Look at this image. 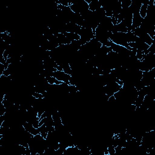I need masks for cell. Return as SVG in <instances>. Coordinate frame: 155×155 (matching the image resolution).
<instances>
[{"label":"cell","mask_w":155,"mask_h":155,"mask_svg":"<svg viewBox=\"0 0 155 155\" xmlns=\"http://www.w3.org/2000/svg\"><path fill=\"white\" fill-rule=\"evenodd\" d=\"M22 125L23 127L24 128V129L27 131H28L30 133H31L32 135L35 136L36 134H40V131H39V128H35L31 123L28 122L27 121H24L22 122Z\"/></svg>","instance_id":"cell-1"},{"label":"cell","mask_w":155,"mask_h":155,"mask_svg":"<svg viewBox=\"0 0 155 155\" xmlns=\"http://www.w3.org/2000/svg\"><path fill=\"white\" fill-rule=\"evenodd\" d=\"M149 0H143L142 1V5L140 8L139 13L140 16L143 19L147 16V7L148 5Z\"/></svg>","instance_id":"cell-3"},{"label":"cell","mask_w":155,"mask_h":155,"mask_svg":"<svg viewBox=\"0 0 155 155\" xmlns=\"http://www.w3.org/2000/svg\"><path fill=\"white\" fill-rule=\"evenodd\" d=\"M142 21H143V18L140 16L139 13H133L132 24H131V27L133 28V30H134L136 28L139 27L141 23L142 22Z\"/></svg>","instance_id":"cell-2"},{"label":"cell","mask_w":155,"mask_h":155,"mask_svg":"<svg viewBox=\"0 0 155 155\" xmlns=\"http://www.w3.org/2000/svg\"><path fill=\"white\" fill-rule=\"evenodd\" d=\"M101 7H102V6L98 0H92L91 2L88 4L89 10L91 12H95Z\"/></svg>","instance_id":"cell-4"}]
</instances>
